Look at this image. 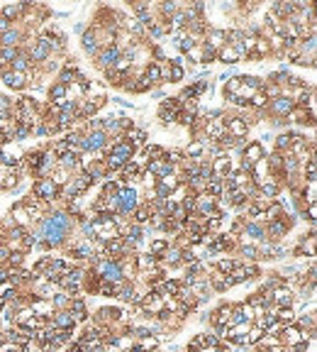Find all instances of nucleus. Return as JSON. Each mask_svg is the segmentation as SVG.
<instances>
[{"instance_id":"f257e3e1","label":"nucleus","mask_w":317,"mask_h":352,"mask_svg":"<svg viewBox=\"0 0 317 352\" xmlns=\"http://www.w3.org/2000/svg\"><path fill=\"white\" fill-rule=\"evenodd\" d=\"M76 220L71 218L66 211H59V213H52V215H44L39 220V242H44L49 250H56V247H64L66 245V238L69 232L73 230Z\"/></svg>"},{"instance_id":"f03ea898","label":"nucleus","mask_w":317,"mask_h":352,"mask_svg":"<svg viewBox=\"0 0 317 352\" xmlns=\"http://www.w3.org/2000/svg\"><path fill=\"white\" fill-rule=\"evenodd\" d=\"M108 147V135L103 130H88L85 135H81L78 142V152H103Z\"/></svg>"},{"instance_id":"7ed1b4c3","label":"nucleus","mask_w":317,"mask_h":352,"mask_svg":"<svg viewBox=\"0 0 317 352\" xmlns=\"http://www.w3.org/2000/svg\"><path fill=\"white\" fill-rule=\"evenodd\" d=\"M32 196L44 201V203H52L54 198H59V186H56L49 176H44V179H37V181L32 183Z\"/></svg>"},{"instance_id":"20e7f679","label":"nucleus","mask_w":317,"mask_h":352,"mask_svg":"<svg viewBox=\"0 0 317 352\" xmlns=\"http://www.w3.org/2000/svg\"><path fill=\"white\" fill-rule=\"evenodd\" d=\"M295 223V218H290V215H281V220H274V223H266V238H271L274 242H281V240L286 238V232H288L290 227Z\"/></svg>"},{"instance_id":"39448f33","label":"nucleus","mask_w":317,"mask_h":352,"mask_svg":"<svg viewBox=\"0 0 317 352\" xmlns=\"http://www.w3.org/2000/svg\"><path fill=\"white\" fill-rule=\"evenodd\" d=\"M105 154H112V157H120L122 162H132L134 159V147L124 137H115V142H110L105 147Z\"/></svg>"},{"instance_id":"423d86ee","label":"nucleus","mask_w":317,"mask_h":352,"mask_svg":"<svg viewBox=\"0 0 317 352\" xmlns=\"http://www.w3.org/2000/svg\"><path fill=\"white\" fill-rule=\"evenodd\" d=\"M27 57L32 64H44L47 59L52 57V47H49V37H39L37 42L27 49Z\"/></svg>"},{"instance_id":"0eeeda50","label":"nucleus","mask_w":317,"mask_h":352,"mask_svg":"<svg viewBox=\"0 0 317 352\" xmlns=\"http://www.w3.org/2000/svg\"><path fill=\"white\" fill-rule=\"evenodd\" d=\"M224 132L235 140H244L249 132V123L242 115H232V118H224Z\"/></svg>"},{"instance_id":"6e6552de","label":"nucleus","mask_w":317,"mask_h":352,"mask_svg":"<svg viewBox=\"0 0 317 352\" xmlns=\"http://www.w3.org/2000/svg\"><path fill=\"white\" fill-rule=\"evenodd\" d=\"M268 296H271L274 308H290V306H295V294H293L288 286H286V282L281 284V286H276V289H274Z\"/></svg>"},{"instance_id":"1a4fd4ad","label":"nucleus","mask_w":317,"mask_h":352,"mask_svg":"<svg viewBox=\"0 0 317 352\" xmlns=\"http://www.w3.org/2000/svg\"><path fill=\"white\" fill-rule=\"evenodd\" d=\"M268 113L274 115V118H281V120H286L290 115V110L295 108V103H293V98L290 96H278V98L274 100H268Z\"/></svg>"},{"instance_id":"9d476101","label":"nucleus","mask_w":317,"mask_h":352,"mask_svg":"<svg viewBox=\"0 0 317 352\" xmlns=\"http://www.w3.org/2000/svg\"><path fill=\"white\" fill-rule=\"evenodd\" d=\"M0 76H3L5 86H8V88H13V91H22V88L27 86V76H25V73H17V71H13L10 66H3V69H0Z\"/></svg>"},{"instance_id":"9b49d317","label":"nucleus","mask_w":317,"mask_h":352,"mask_svg":"<svg viewBox=\"0 0 317 352\" xmlns=\"http://www.w3.org/2000/svg\"><path fill=\"white\" fill-rule=\"evenodd\" d=\"M120 54H122V52H120L115 44H112V47H105V49H100V52L96 54V64L100 66V69L108 71V69L115 66V61L120 59Z\"/></svg>"},{"instance_id":"f8f14e48","label":"nucleus","mask_w":317,"mask_h":352,"mask_svg":"<svg viewBox=\"0 0 317 352\" xmlns=\"http://www.w3.org/2000/svg\"><path fill=\"white\" fill-rule=\"evenodd\" d=\"M215 201L217 198H212V196H207L205 191L203 193H198L195 196V215H200V218H210V215H215Z\"/></svg>"},{"instance_id":"ddd939ff","label":"nucleus","mask_w":317,"mask_h":352,"mask_svg":"<svg viewBox=\"0 0 317 352\" xmlns=\"http://www.w3.org/2000/svg\"><path fill=\"white\" fill-rule=\"evenodd\" d=\"M47 325H52L56 330H73L76 328V318L71 316L69 310H54V316L47 321Z\"/></svg>"},{"instance_id":"4468645a","label":"nucleus","mask_w":317,"mask_h":352,"mask_svg":"<svg viewBox=\"0 0 317 352\" xmlns=\"http://www.w3.org/2000/svg\"><path fill=\"white\" fill-rule=\"evenodd\" d=\"M144 171H147L149 176H154V179H161V176H171V174H176V167H171L164 157H161V159H152Z\"/></svg>"},{"instance_id":"2eb2a0df","label":"nucleus","mask_w":317,"mask_h":352,"mask_svg":"<svg viewBox=\"0 0 317 352\" xmlns=\"http://www.w3.org/2000/svg\"><path fill=\"white\" fill-rule=\"evenodd\" d=\"M242 159H247V162H251V164H256V162L266 159V149H263V144L259 140L247 142V147L242 149Z\"/></svg>"},{"instance_id":"dca6fc26","label":"nucleus","mask_w":317,"mask_h":352,"mask_svg":"<svg viewBox=\"0 0 317 352\" xmlns=\"http://www.w3.org/2000/svg\"><path fill=\"white\" fill-rule=\"evenodd\" d=\"M180 254H183V247H180V245H168L164 250V254L159 257V264H161V267H178Z\"/></svg>"},{"instance_id":"f3484780","label":"nucleus","mask_w":317,"mask_h":352,"mask_svg":"<svg viewBox=\"0 0 317 352\" xmlns=\"http://www.w3.org/2000/svg\"><path fill=\"white\" fill-rule=\"evenodd\" d=\"M230 316H232V303H222L220 308L210 313V323L215 328H230Z\"/></svg>"},{"instance_id":"a211bd4d","label":"nucleus","mask_w":317,"mask_h":352,"mask_svg":"<svg viewBox=\"0 0 317 352\" xmlns=\"http://www.w3.org/2000/svg\"><path fill=\"white\" fill-rule=\"evenodd\" d=\"M207 284H210V289L212 291H217V294H224V291H230L235 284L230 279V274H220V271H212L210 277H207Z\"/></svg>"},{"instance_id":"6ab92c4d","label":"nucleus","mask_w":317,"mask_h":352,"mask_svg":"<svg viewBox=\"0 0 317 352\" xmlns=\"http://www.w3.org/2000/svg\"><path fill=\"white\" fill-rule=\"evenodd\" d=\"M76 318V323H85L88 321V303H85V298L83 296H76V298H71L69 308H66Z\"/></svg>"},{"instance_id":"aec40b11","label":"nucleus","mask_w":317,"mask_h":352,"mask_svg":"<svg viewBox=\"0 0 317 352\" xmlns=\"http://www.w3.org/2000/svg\"><path fill=\"white\" fill-rule=\"evenodd\" d=\"M232 171H235V164H232V159L227 154L212 159V176H215V179H224V176H230Z\"/></svg>"},{"instance_id":"412c9836","label":"nucleus","mask_w":317,"mask_h":352,"mask_svg":"<svg viewBox=\"0 0 317 352\" xmlns=\"http://www.w3.org/2000/svg\"><path fill=\"white\" fill-rule=\"evenodd\" d=\"M81 47H83V52H88V54H98L100 52V44H98V37H96V32H93V27L83 32Z\"/></svg>"},{"instance_id":"4be33fe9","label":"nucleus","mask_w":317,"mask_h":352,"mask_svg":"<svg viewBox=\"0 0 317 352\" xmlns=\"http://www.w3.org/2000/svg\"><path fill=\"white\" fill-rule=\"evenodd\" d=\"M149 84H161L164 81V69H161V64H156V61H149L147 64V69H144V73H142Z\"/></svg>"},{"instance_id":"5701e85b","label":"nucleus","mask_w":317,"mask_h":352,"mask_svg":"<svg viewBox=\"0 0 317 352\" xmlns=\"http://www.w3.org/2000/svg\"><path fill=\"white\" fill-rule=\"evenodd\" d=\"M242 235H244V238L266 240V230H263V225H261V223H256V220H244V227H242Z\"/></svg>"},{"instance_id":"b1692460","label":"nucleus","mask_w":317,"mask_h":352,"mask_svg":"<svg viewBox=\"0 0 317 352\" xmlns=\"http://www.w3.org/2000/svg\"><path fill=\"white\" fill-rule=\"evenodd\" d=\"M239 52H237L235 47H230V44H224L220 52H217V61H222V64H230V66H235V64H239Z\"/></svg>"},{"instance_id":"393cba45","label":"nucleus","mask_w":317,"mask_h":352,"mask_svg":"<svg viewBox=\"0 0 317 352\" xmlns=\"http://www.w3.org/2000/svg\"><path fill=\"white\" fill-rule=\"evenodd\" d=\"M215 345H220V338L217 335H207V333L195 335L193 342H191V347H198V350H207V347H215Z\"/></svg>"},{"instance_id":"a878e982","label":"nucleus","mask_w":317,"mask_h":352,"mask_svg":"<svg viewBox=\"0 0 317 352\" xmlns=\"http://www.w3.org/2000/svg\"><path fill=\"white\" fill-rule=\"evenodd\" d=\"M122 137H124L127 142H129V144H132L134 149H137V147H144V144H147V132H144V130H137V127L127 130V132H124Z\"/></svg>"},{"instance_id":"bb28decb","label":"nucleus","mask_w":317,"mask_h":352,"mask_svg":"<svg viewBox=\"0 0 317 352\" xmlns=\"http://www.w3.org/2000/svg\"><path fill=\"white\" fill-rule=\"evenodd\" d=\"M27 8H29V3H15V5H5V8H3V13H0V15H3L5 20L15 22V20H17L20 15L25 13Z\"/></svg>"},{"instance_id":"cd10ccee","label":"nucleus","mask_w":317,"mask_h":352,"mask_svg":"<svg viewBox=\"0 0 317 352\" xmlns=\"http://www.w3.org/2000/svg\"><path fill=\"white\" fill-rule=\"evenodd\" d=\"M239 254H242V264L259 262V247H254V245H239Z\"/></svg>"},{"instance_id":"c85d7f7f","label":"nucleus","mask_w":317,"mask_h":352,"mask_svg":"<svg viewBox=\"0 0 317 352\" xmlns=\"http://www.w3.org/2000/svg\"><path fill=\"white\" fill-rule=\"evenodd\" d=\"M283 206L278 203V201H271L266 208H263V220L266 223H274V220H281V215H283Z\"/></svg>"},{"instance_id":"c756f323","label":"nucleus","mask_w":317,"mask_h":352,"mask_svg":"<svg viewBox=\"0 0 317 352\" xmlns=\"http://www.w3.org/2000/svg\"><path fill=\"white\" fill-rule=\"evenodd\" d=\"M66 98H69V88L56 81V84L49 88V100H54V105H61Z\"/></svg>"},{"instance_id":"7c9ffc66","label":"nucleus","mask_w":317,"mask_h":352,"mask_svg":"<svg viewBox=\"0 0 317 352\" xmlns=\"http://www.w3.org/2000/svg\"><path fill=\"white\" fill-rule=\"evenodd\" d=\"M32 66V61H29V57H27V52H22L20 49V54L13 59V64H10V69L13 71H17V73H27V69Z\"/></svg>"},{"instance_id":"2f4dec72","label":"nucleus","mask_w":317,"mask_h":352,"mask_svg":"<svg viewBox=\"0 0 317 352\" xmlns=\"http://www.w3.org/2000/svg\"><path fill=\"white\" fill-rule=\"evenodd\" d=\"M20 40H22V34H20V29H8L5 34H0V44L3 47H13V49H17L20 47Z\"/></svg>"},{"instance_id":"473e14b6","label":"nucleus","mask_w":317,"mask_h":352,"mask_svg":"<svg viewBox=\"0 0 317 352\" xmlns=\"http://www.w3.org/2000/svg\"><path fill=\"white\" fill-rule=\"evenodd\" d=\"M183 154H186V159H200V157H205V144L200 140L191 142V144L183 149Z\"/></svg>"},{"instance_id":"72a5a7b5","label":"nucleus","mask_w":317,"mask_h":352,"mask_svg":"<svg viewBox=\"0 0 317 352\" xmlns=\"http://www.w3.org/2000/svg\"><path fill=\"white\" fill-rule=\"evenodd\" d=\"M176 44H178V52H180V54H188L195 44H198V40H195V37H191L188 32H180L178 40H176Z\"/></svg>"},{"instance_id":"f704fd0d","label":"nucleus","mask_w":317,"mask_h":352,"mask_svg":"<svg viewBox=\"0 0 317 352\" xmlns=\"http://www.w3.org/2000/svg\"><path fill=\"white\" fill-rule=\"evenodd\" d=\"M205 193L212 198H220L222 193H224V183H222V179H215V176H212V179L205 183Z\"/></svg>"},{"instance_id":"c9c22d12","label":"nucleus","mask_w":317,"mask_h":352,"mask_svg":"<svg viewBox=\"0 0 317 352\" xmlns=\"http://www.w3.org/2000/svg\"><path fill=\"white\" fill-rule=\"evenodd\" d=\"M134 347H139L142 352H154V350H159V338L156 335H147V338L137 340Z\"/></svg>"},{"instance_id":"e433bc0d","label":"nucleus","mask_w":317,"mask_h":352,"mask_svg":"<svg viewBox=\"0 0 317 352\" xmlns=\"http://www.w3.org/2000/svg\"><path fill=\"white\" fill-rule=\"evenodd\" d=\"M49 301H52V308H54V310H66V308H69V303H71V298L64 294L61 289H59V291H56Z\"/></svg>"},{"instance_id":"4c0bfd02","label":"nucleus","mask_w":317,"mask_h":352,"mask_svg":"<svg viewBox=\"0 0 317 352\" xmlns=\"http://www.w3.org/2000/svg\"><path fill=\"white\" fill-rule=\"evenodd\" d=\"M149 203H139L137 208H134V225H144V223H149Z\"/></svg>"},{"instance_id":"58836bf2","label":"nucleus","mask_w":317,"mask_h":352,"mask_svg":"<svg viewBox=\"0 0 317 352\" xmlns=\"http://www.w3.org/2000/svg\"><path fill=\"white\" fill-rule=\"evenodd\" d=\"M29 220H32V218L27 215V211H25L20 203H15V208H13V225H22V227H25Z\"/></svg>"},{"instance_id":"ea45409f","label":"nucleus","mask_w":317,"mask_h":352,"mask_svg":"<svg viewBox=\"0 0 317 352\" xmlns=\"http://www.w3.org/2000/svg\"><path fill=\"white\" fill-rule=\"evenodd\" d=\"M168 245H171V242H168V238H154L152 242H149V254H154V257H161Z\"/></svg>"},{"instance_id":"a19ab883","label":"nucleus","mask_w":317,"mask_h":352,"mask_svg":"<svg viewBox=\"0 0 317 352\" xmlns=\"http://www.w3.org/2000/svg\"><path fill=\"white\" fill-rule=\"evenodd\" d=\"M164 147H159V144H144V147H142V154L147 157V159H149V162H152V159H161V157H164Z\"/></svg>"},{"instance_id":"79ce46f5","label":"nucleus","mask_w":317,"mask_h":352,"mask_svg":"<svg viewBox=\"0 0 317 352\" xmlns=\"http://www.w3.org/2000/svg\"><path fill=\"white\" fill-rule=\"evenodd\" d=\"M237 264H239L237 259H230V257H227V259H220V262L215 264V271H220V274H232Z\"/></svg>"},{"instance_id":"37998d69","label":"nucleus","mask_w":317,"mask_h":352,"mask_svg":"<svg viewBox=\"0 0 317 352\" xmlns=\"http://www.w3.org/2000/svg\"><path fill=\"white\" fill-rule=\"evenodd\" d=\"M290 132H281V135H278L276 137V152L278 154H283V152H288L290 149Z\"/></svg>"},{"instance_id":"c03bdc74","label":"nucleus","mask_w":317,"mask_h":352,"mask_svg":"<svg viewBox=\"0 0 317 352\" xmlns=\"http://www.w3.org/2000/svg\"><path fill=\"white\" fill-rule=\"evenodd\" d=\"M178 8H180L178 3H161V5H159V13H161V20H168L171 15H173L176 10H178Z\"/></svg>"},{"instance_id":"a18cd8bd","label":"nucleus","mask_w":317,"mask_h":352,"mask_svg":"<svg viewBox=\"0 0 317 352\" xmlns=\"http://www.w3.org/2000/svg\"><path fill=\"white\" fill-rule=\"evenodd\" d=\"M244 277H247V282H256V279H261V269L256 264H244Z\"/></svg>"},{"instance_id":"49530a36","label":"nucleus","mask_w":317,"mask_h":352,"mask_svg":"<svg viewBox=\"0 0 317 352\" xmlns=\"http://www.w3.org/2000/svg\"><path fill=\"white\" fill-rule=\"evenodd\" d=\"M17 181H20V176H17V171H10V174H5V176H3V181H0V186H3V188H15V186H17Z\"/></svg>"},{"instance_id":"de8ad7c7","label":"nucleus","mask_w":317,"mask_h":352,"mask_svg":"<svg viewBox=\"0 0 317 352\" xmlns=\"http://www.w3.org/2000/svg\"><path fill=\"white\" fill-rule=\"evenodd\" d=\"M115 294H117L115 284L103 282V279H100V284H98V296H115Z\"/></svg>"},{"instance_id":"09e8293b","label":"nucleus","mask_w":317,"mask_h":352,"mask_svg":"<svg viewBox=\"0 0 317 352\" xmlns=\"http://www.w3.org/2000/svg\"><path fill=\"white\" fill-rule=\"evenodd\" d=\"M188 61H191V64H200V61H203V44H200V42H198L193 49L188 52Z\"/></svg>"},{"instance_id":"8fccbe9b","label":"nucleus","mask_w":317,"mask_h":352,"mask_svg":"<svg viewBox=\"0 0 317 352\" xmlns=\"http://www.w3.org/2000/svg\"><path fill=\"white\" fill-rule=\"evenodd\" d=\"M176 115L173 110H164V108H159V120L164 123V125H171V123H176Z\"/></svg>"},{"instance_id":"3c124183","label":"nucleus","mask_w":317,"mask_h":352,"mask_svg":"<svg viewBox=\"0 0 317 352\" xmlns=\"http://www.w3.org/2000/svg\"><path fill=\"white\" fill-rule=\"evenodd\" d=\"M203 44V42H200ZM210 61H217V52L215 49H210L207 44H203V61L200 64H210Z\"/></svg>"},{"instance_id":"603ef678","label":"nucleus","mask_w":317,"mask_h":352,"mask_svg":"<svg viewBox=\"0 0 317 352\" xmlns=\"http://www.w3.org/2000/svg\"><path fill=\"white\" fill-rule=\"evenodd\" d=\"M0 352H27V350L15 345V342H0Z\"/></svg>"},{"instance_id":"864d4df0","label":"nucleus","mask_w":317,"mask_h":352,"mask_svg":"<svg viewBox=\"0 0 317 352\" xmlns=\"http://www.w3.org/2000/svg\"><path fill=\"white\" fill-rule=\"evenodd\" d=\"M315 215H317V208H315V203L312 206H307V211H303V218H307L312 225H315Z\"/></svg>"},{"instance_id":"5fc2aeb1","label":"nucleus","mask_w":317,"mask_h":352,"mask_svg":"<svg viewBox=\"0 0 317 352\" xmlns=\"http://www.w3.org/2000/svg\"><path fill=\"white\" fill-rule=\"evenodd\" d=\"M8 29H13V22H10V20H5V17L0 15V34H5Z\"/></svg>"},{"instance_id":"6e6d98bb","label":"nucleus","mask_w":317,"mask_h":352,"mask_svg":"<svg viewBox=\"0 0 317 352\" xmlns=\"http://www.w3.org/2000/svg\"><path fill=\"white\" fill-rule=\"evenodd\" d=\"M66 352H83V350H81V345H76V342H73V345H69V350H66Z\"/></svg>"},{"instance_id":"4d7b16f0","label":"nucleus","mask_w":317,"mask_h":352,"mask_svg":"<svg viewBox=\"0 0 317 352\" xmlns=\"http://www.w3.org/2000/svg\"><path fill=\"white\" fill-rule=\"evenodd\" d=\"M186 352H200V350H198V347H188V350H186Z\"/></svg>"}]
</instances>
